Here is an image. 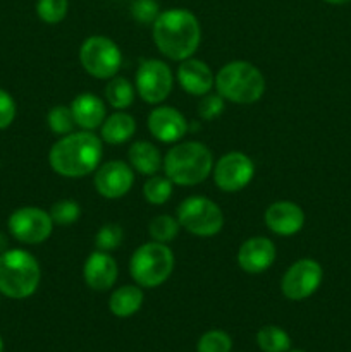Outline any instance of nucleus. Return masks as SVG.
Instances as JSON below:
<instances>
[{
    "label": "nucleus",
    "mask_w": 351,
    "mask_h": 352,
    "mask_svg": "<svg viewBox=\"0 0 351 352\" xmlns=\"http://www.w3.org/2000/svg\"><path fill=\"white\" fill-rule=\"evenodd\" d=\"M136 133V120L131 113L117 110L116 113L107 117L100 126V138L103 143L123 144L129 141Z\"/></svg>",
    "instance_id": "obj_21"
},
{
    "label": "nucleus",
    "mask_w": 351,
    "mask_h": 352,
    "mask_svg": "<svg viewBox=\"0 0 351 352\" xmlns=\"http://www.w3.org/2000/svg\"><path fill=\"white\" fill-rule=\"evenodd\" d=\"M215 89L227 102L251 105L264 96L265 78L251 62L233 60L217 72Z\"/></svg>",
    "instance_id": "obj_5"
},
{
    "label": "nucleus",
    "mask_w": 351,
    "mask_h": 352,
    "mask_svg": "<svg viewBox=\"0 0 351 352\" xmlns=\"http://www.w3.org/2000/svg\"><path fill=\"white\" fill-rule=\"evenodd\" d=\"M275 254L277 251L268 237L255 236L244 241L237 250V265L250 275L264 274L274 265Z\"/></svg>",
    "instance_id": "obj_15"
},
{
    "label": "nucleus",
    "mask_w": 351,
    "mask_h": 352,
    "mask_svg": "<svg viewBox=\"0 0 351 352\" xmlns=\"http://www.w3.org/2000/svg\"><path fill=\"white\" fill-rule=\"evenodd\" d=\"M0 352H3V340H2V337H0Z\"/></svg>",
    "instance_id": "obj_36"
},
{
    "label": "nucleus",
    "mask_w": 351,
    "mask_h": 352,
    "mask_svg": "<svg viewBox=\"0 0 351 352\" xmlns=\"http://www.w3.org/2000/svg\"><path fill=\"white\" fill-rule=\"evenodd\" d=\"M145 301V294L140 285H120L110 294L109 309L117 318H129L136 315Z\"/></svg>",
    "instance_id": "obj_22"
},
{
    "label": "nucleus",
    "mask_w": 351,
    "mask_h": 352,
    "mask_svg": "<svg viewBox=\"0 0 351 352\" xmlns=\"http://www.w3.org/2000/svg\"><path fill=\"white\" fill-rule=\"evenodd\" d=\"M176 258L171 248L164 243L150 241L131 254L129 275L134 284L145 289H155L164 284L174 272Z\"/></svg>",
    "instance_id": "obj_6"
},
{
    "label": "nucleus",
    "mask_w": 351,
    "mask_h": 352,
    "mask_svg": "<svg viewBox=\"0 0 351 352\" xmlns=\"http://www.w3.org/2000/svg\"><path fill=\"white\" fill-rule=\"evenodd\" d=\"M181 229L196 237H213L222 230L224 213L217 203L206 196H189L176 210Z\"/></svg>",
    "instance_id": "obj_7"
},
{
    "label": "nucleus",
    "mask_w": 351,
    "mask_h": 352,
    "mask_svg": "<svg viewBox=\"0 0 351 352\" xmlns=\"http://www.w3.org/2000/svg\"><path fill=\"white\" fill-rule=\"evenodd\" d=\"M327 3H332V6H344V3L351 2V0H323Z\"/></svg>",
    "instance_id": "obj_35"
},
{
    "label": "nucleus",
    "mask_w": 351,
    "mask_h": 352,
    "mask_svg": "<svg viewBox=\"0 0 351 352\" xmlns=\"http://www.w3.org/2000/svg\"><path fill=\"white\" fill-rule=\"evenodd\" d=\"M69 107H71L76 126L81 127L83 131L98 129L103 120L107 119L105 102L93 93H81V95L74 96Z\"/></svg>",
    "instance_id": "obj_19"
},
{
    "label": "nucleus",
    "mask_w": 351,
    "mask_h": 352,
    "mask_svg": "<svg viewBox=\"0 0 351 352\" xmlns=\"http://www.w3.org/2000/svg\"><path fill=\"white\" fill-rule=\"evenodd\" d=\"M322 280V265L313 258H301L295 261L282 275L281 292L289 301H305L319 291Z\"/></svg>",
    "instance_id": "obj_10"
},
{
    "label": "nucleus",
    "mask_w": 351,
    "mask_h": 352,
    "mask_svg": "<svg viewBox=\"0 0 351 352\" xmlns=\"http://www.w3.org/2000/svg\"><path fill=\"white\" fill-rule=\"evenodd\" d=\"M179 230H181V226H179L178 219L167 215V213L153 217L148 223V234H150L151 241H157V243L169 244L178 237Z\"/></svg>",
    "instance_id": "obj_26"
},
{
    "label": "nucleus",
    "mask_w": 351,
    "mask_h": 352,
    "mask_svg": "<svg viewBox=\"0 0 351 352\" xmlns=\"http://www.w3.org/2000/svg\"><path fill=\"white\" fill-rule=\"evenodd\" d=\"M134 88L143 102L150 105H160L174 88L172 69L158 58H147L138 67L134 76Z\"/></svg>",
    "instance_id": "obj_9"
},
{
    "label": "nucleus",
    "mask_w": 351,
    "mask_h": 352,
    "mask_svg": "<svg viewBox=\"0 0 351 352\" xmlns=\"http://www.w3.org/2000/svg\"><path fill=\"white\" fill-rule=\"evenodd\" d=\"M129 165L141 175H155L164 165L160 150L150 141H134L127 151Z\"/></svg>",
    "instance_id": "obj_20"
},
{
    "label": "nucleus",
    "mask_w": 351,
    "mask_h": 352,
    "mask_svg": "<svg viewBox=\"0 0 351 352\" xmlns=\"http://www.w3.org/2000/svg\"><path fill=\"white\" fill-rule=\"evenodd\" d=\"M83 277L86 285L96 292H105L116 285L119 277V267L116 260L105 251H93L85 261Z\"/></svg>",
    "instance_id": "obj_17"
},
{
    "label": "nucleus",
    "mask_w": 351,
    "mask_h": 352,
    "mask_svg": "<svg viewBox=\"0 0 351 352\" xmlns=\"http://www.w3.org/2000/svg\"><path fill=\"white\" fill-rule=\"evenodd\" d=\"M48 213H50L52 222L57 226H71V223L78 222L81 217V206L74 199H58L52 205Z\"/></svg>",
    "instance_id": "obj_29"
},
{
    "label": "nucleus",
    "mask_w": 351,
    "mask_h": 352,
    "mask_svg": "<svg viewBox=\"0 0 351 352\" xmlns=\"http://www.w3.org/2000/svg\"><path fill=\"white\" fill-rule=\"evenodd\" d=\"M10 236L23 244H41L52 236L54 222L50 213L36 206H23L10 213L7 220Z\"/></svg>",
    "instance_id": "obj_11"
},
{
    "label": "nucleus",
    "mask_w": 351,
    "mask_h": 352,
    "mask_svg": "<svg viewBox=\"0 0 351 352\" xmlns=\"http://www.w3.org/2000/svg\"><path fill=\"white\" fill-rule=\"evenodd\" d=\"M136 88L133 82L123 76H114L105 86V100L114 110H126L133 105Z\"/></svg>",
    "instance_id": "obj_23"
},
{
    "label": "nucleus",
    "mask_w": 351,
    "mask_h": 352,
    "mask_svg": "<svg viewBox=\"0 0 351 352\" xmlns=\"http://www.w3.org/2000/svg\"><path fill=\"white\" fill-rule=\"evenodd\" d=\"M48 129L57 136H65V134L74 131V117H72L71 107L67 105H55L48 110L47 113Z\"/></svg>",
    "instance_id": "obj_27"
},
{
    "label": "nucleus",
    "mask_w": 351,
    "mask_h": 352,
    "mask_svg": "<svg viewBox=\"0 0 351 352\" xmlns=\"http://www.w3.org/2000/svg\"><path fill=\"white\" fill-rule=\"evenodd\" d=\"M40 280V263L30 251L0 253V294L9 299H26L36 292Z\"/></svg>",
    "instance_id": "obj_4"
},
{
    "label": "nucleus",
    "mask_w": 351,
    "mask_h": 352,
    "mask_svg": "<svg viewBox=\"0 0 351 352\" xmlns=\"http://www.w3.org/2000/svg\"><path fill=\"white\" fill-rule=\"evenodd\" d=\"M265 226L270 232L281 237H289L298 234L305 226V212L296 203L282 199L275 201L265 210Z\"/></svg>",
    "instance_id": "obj_16"
},
{
    "label": "nucleus",
    "mask_w": 351,
    "mask_h": 352,
    "mask_svg": "<svg viewBox=\"0 0 351 352\" xmlns=\"http://www.w3.org/2000/svg\"><path fill=\"white\" fill-rule=\"evenodd\" d=\"M288 352H305V351H288Z\"/></svg>",
    "instance_id": "obj_37"
},
{
    "label": "nucleus",
    "mask_w": 351,
    "mask_h": 352,
    "mask_svg": "<svg viewBox=\"0 0 351 352\" xmlns=\"http://www.w3.org/2000/svg\"><path fill=\"white\" fill-rule=\"evenodd\" d=\"M233 339L224 330H209L203 333L196 344V352H231Z\"/></svg>",
    "instance_id": "obj_28"
},
{
    "label": "nucleus",
    "mask_w": 351,
    "mask_h": 352,
    "mask_svg": "<svg viewBox=\"0 0 351 352\" xmlns=\"http://www.w3.org/2000/svg\"><path fill=\"white\" fill-rule=\"evenodd\" d=\"M257 346L264 352L291 351V337L277 325H265L257 333Z\"/></svg>",
    "instance_id": "obj_24"
},
{
    "label": "nucleus",
    "mask_w": 351,
    "mask_h": 352,
    "mask_svg": "<svg viewBox=\"0 0 351 352\" xmlns=\"http://www.w3.org/2000/svg\"><path fill=\"white\" fill-rule=\"evenodd\" d=\"M103 157L102 138L93 131H78L62 136L48 151L52 170L67 179H79L93 174Z\"/></svg>",
    "instance_id": "obj_1"
},
{
    "label": "nucleus",
    "mask_w": 351,
    "mask_h": 352,
    "mask_svg": "<svg viewBox=\"0 0 351 352\" xmlns=\"http://www.w3.org/2000/svg\"><path fill=\"white\" fill-rule=\"evenodd\" d=\"M16 102L10 96V93H7L6 89L0 88V131L7 129L10 124L16 119Z\"/></svg>",
    "instance_id": "obj_34"
},
{
    "label": "nucleus",
    "mask_w": 351,
    "mask_h": 352,
    "mask_svg": "<svg viewBox=\"0 0 351 352\" xmlns=\"http://www.w3.org/2000/svg\"><path fill=\"white\" fill-rule=\"evenodd\" d=\"M124 239V230L123 227L117 226V223H105V226L100 227L98 234L95 237V246L98 251H105V253H110V251L117 250L120 246Z\"/></svg>",
    "instance_id": "obj_31"
},
{
    "label": "nucleus",
    "mask_w": 351,
    "mask_h": 352,
    "mask_svg": "<svg viewBox=\"0 0 351 352\" xmlns=\"http://www.w3.org/2000/svg\"><path fill=\"white\" fill-rule=\"evenodd\" d=\"M151 26L158 52L171 60H186L198 50L202 41V26L191 10H164Z\"/></svg>",
    "instance_id": "obj_2"
},
{
    "label": "nucleus",
    "mask_w": 351,
    "mask_h": 352,
    "mask_svg": "<svg viewBox=\"0 0 351 352\" xmlns=\"http://www.w3.org/2000/svg\"><path fill=\"white\" fill-rule=\"evenodd\" d=\"M79 62L83 69L93 78L110 79L119 72L123 54H120L119 45L109 36L93 34L83 41L79 48Z\"/></svg>",
    "instance_id": "obj_8"
},
{
    "label": "nucleus",
    "mask_w": 351,
    "mask_h": 352,
    "mask_svg": "<svg viewBox=\"0 0 351 352\" xmlns=\"http://www.w3.org/2000/svg\"><path fill=\"white\" fill-rule=\"evenodd\" d=\"M172 186H174V182L165 174L150 175L143 184V198L153 206L165 205L172 196Z\"/></svg>",
    "instance_id": "obj_25"
},
{
    "label": "nucleus",
    "mask_w": 351,
    "mask_h": 352,
    "mask_svg": "<svg viewBox=\"0 0 351 352\" xmlns=\"http://www.w3.org/2000/svg\"><path fill=\"white\" fill-rule=\"evenodd\" d=\"M176 76L181 88L193 96H205L215 88V76L212 69L200 58L189 57L181 60Z\"/></svg>",
    "instance_id": "obj_18"
},
{
    "label": "nucleus",
    "mask_w": 351,
    "mask_h": 352,
    "mask_svg": "<svg viewBox=\"0 0 351 352\" xmlns=\"http://www.w3.org/2000/svg\"><path fill=\"white\" fill-rule=\"evenodd\" d=\"M148 131L160 143H178L188 133L189 126L186 117L174 107H155L147 119Z\"/></svg>",
    "instance_id": "obj_14"
},
{
    "label": "nucleus",
    "mask_w": 351,
    "mask_h": 352,
    "mask_svg": "<svg viewBox=\"0 0 351 352\" xmlns=\"http://www.w3.org/2000/svg\"><path fill=\"white\" fill-rule=\"evenodd\" d=\"M131 16L140 24H153L160 16V9L155 0H134L131 3Z\"/></svg>",
    "instance_id": "obj_33"
},
{
    "label": "nucleus",
    "mask_w": 351,
    "mask_h": 352,
    "mask_svg": "<svg viewBox=\"0 0 351 352\" xmlns=\"http://www.w3.org/2000/svg\"><path fill=\"white\" fill-rule=\"evenodd\" d=\"M69 10V0H38L36 14L43 23L58 24L65 19Z\"/></svg>",
    "instance_id": "obj_30"
},
{
    "label": "nucleus",
    "mask_w": 351,
    "mask_h": 352,
    "mask_svg": "<svg viewBox=\"0 0 351 352\" xmlns=\"http://www.w3.org/2000/svg\"><path fill=\"white\" fill-rule=\"evenodd\" d=\"M213 182L224 192H237L255 177V164L243 151H229L213 164Z\"/></svg>",
    "instance_id": "obj_12"
},
{
    "label": "nucleus",
    "mask_w": 351,
    "mask_h": 352,
    "mask_svg": "<svg viewBox=\"0 0 351 352\" xmlns=\"http://www.w3.org/2000/svg\"><path fill=\"white\" fill-rule=\"evenodd\" d=\"M162 168L176 186H198L212 175L213 155L200 141H184L167 151Z\"/></svg>",
    "instance_id": "obj_3"
},
{
    "label": "nucleus",
    "mask_w": 351,
    "mask_h": 352,
    "mask_svg": "<svg viewBox=\"0 0 351 352\" xmlns=\"http://www.w3.org/2000/svg\"><path fill=\"white\" fill-rule=\"evenodd\" d=\"M226 109V100L219 93H206L198 103V117L202 120H213Z\"/></svg>",
    "instance_id": "obj_32"
},
{
    "label": "nucleus",
    "mask_w": 351,
    "mask_h": 352,
    "mask_svg": "<svg viewBox=\"0 0 351 352\" xmlns=\"http://www.w3.org/2000/svg\"><path fill=\"white\" fill-rule=\"evenodd\" d=\"M96 192L105 199H119L131 191L134 184V170L129 164L110 160L100 164L93 177Z\"/></svg>",
    "instance_id": "obj_13"
}]
</instances>
